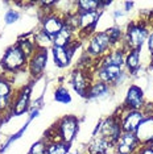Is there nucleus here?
<instances>
[{
	"label": "nucleus",
	"instance_id": "19",
	"mask_svg": "<svg viewBox=\"0 0 153 154\" xmlns=\"http://www.w3.org/2000/svg\"><path fill=\"white\" fill-rule=\"evenodd\" d=\"M111 90L112 88L106 83L99 82V80H92L87 91V95H86V99H102V97L110 95Z\"/></svg>",
	"mask_w": 153,
	"mask_h": 154
},
{
	"label": "nucleus",
	"instance_id": "8",
	"mask_svg": "<svg viewBox=\"0 0 153 154\" xmlns=\"http://www.w3.org/2000/svg\"><path fill=\"white\" fill-rule=\"evenodd\" d=\"M92 72H90L87 69L76 67L71 71L70 74V85L73 90L78 94L79 96L86 97L87 91L90 88V85L92 83Z\"/></svg>",
	"mask_w": 153,
	"mask_h": 154
},
{
	"label": "nucleus",
	"instance_id": "29",
	"mask_svg": "<svg viewBox=\"0 0 153 154\" xmlns=\"http://www.w3.org/2000/svg\"><path fill=\"white\" fill-rule=\"evenodd\" d=\"M147 46H148L149 54H151V58H152V61H153V28H152L151 32H149V36L147 38Z\"/></svg>",
	"mask_w": 153,
	"mask_h": 154
},
{
	"label": "nucleus",
	"instance_id": "24",
	"mask_svg": "<svg viewBox=\"0 0 153 154\" xmlns=\"http://www.w3.org/2000/svg\"><path fill=\"white\" fill-rule=\"evenodd\" d=\"M33 37H34V42H36L38 49H46L48 50L49 48H53V38L50 36H48L41 29L36 30L33 33Z\"/></svg>",
	"mask_w": 153,
	"mask_h": 154
},
{
	"label": "nucleus",
	"instance_id": "10",
	"mask_svg": "<svg viewBox=\"0 0 153 154\" xmlns=\"http://www.w3.org/2000/svg\"><path fill=\"white\" fill-rule=\"evenodd\" d=\"M145 111L144 109H124L121 107L119 112L120 116V124L121 129L124 133H135L137 127L140 125L142 119L145 117Z\"/></svg>",
	"mask_w": 153,
	"mask_h": 154
},
{
	"label": "nucleus",
	"instance_id": "23",
	"mask_svg": "<svg viewBox=\"0 0 153 154\" xmlns=\"http://www.w3.org/2000/svg\"><path fill=\"white\" fill-rule=\"evenodd\" d=\"M69 152H70V143H66L60 140L46 142L45 154H69Z\"/></svg>",
	"mask_w": 153,
	"mask_h": 154
},
{
	"label": "nucleus",
	"instance_id": "16",
	"mask_svg": "<svg viewBox=\"0 0 153 154\" xmlns=\"http://www.w3.org/2000/svg\"><path fill=\"white\" fill-rule=\"evenodd\" d=\"M141 50H128L126 53L124 67L130 75H137L141 69Z\"/></svg>",
	"mask_w": 153,
	"mask_h": 154
},
{
	"label": "nucleus",
	"instance_id": "26",
	"mask_svg": "<svg viewBox=\"0 0 153 154\" xmlns=\"http://www.w3.org/2000/svg\"><path fill=\"white\" fill-rule=\"evenodd\" d=\"M54 100L61 104H69L71 103V95L65 86H58L54 90Z\"/></svg>",
	"mask_w": 153,
	"mask_h": 154
},
{
	"label": "nucleus",
	"instance_id": "25",
	"mask_svg": "<svg viewBox=\"0 0 153 154\" xmlns=\"http://www.w3.org/2000/svg\"><path fill=\"white\" fill-rule=\"evenodd\" d=\"M106 33L108 34L110 40H111V44L114 45V48L116 46H121V42H123V37H124V30H121L120 26L115 25V26H111L106 30Z\"/></svg>",
	"mask_w": 153,
	"mask_h": 154
},
{
	"label": "nucleus",
	"instance_id": "33",
	"mask_svg": "<svg viewBox=\"0 0 153 154\" xmlns=\"http://www.w3.org/2000/svg\"><path fill=\"white\" fill-rule=\"evenodd\" d=\"M0 119L3 120V112H2V108H0Z\"/></svg>",
	"mask_w": 153,
	"mask_h": 154
},
{
	"label": "nucleus",
	"instance_id": "34",
	"mask_svg": "<svg viewBox=\"0 0 153 154\" xmlns=\"http://www.w3.org/2000/svg\"><path fill=\"white\" fill-rule=\"evenodd\" d=\"M149 146H151V148L153 149V142H152V143H151V145H149Z\"/></svg>",
	"mask_w": 153,
	"mask_h": 154
},
{
	"label": "nucleus",
	"instance_id": "17",
	"mask_svg": "<svg viewBox=\"0 0 153 154\" xmlns=\"http://www.w3.org/2000/svg\"><path fill=\"white\" fill-rule=\"evenodd\" d=\"M76 40V34L73 32L69 26L64 25V28L57 33V36L53 38V46L58 48H67Z\"/></svg>",
	"mask_w": 153,
	"mask_h": 154
},
{
	"label": "nucleus",
	"instance_id": "20",
	"mask_svg": "<svg viewBox=\"0 0 153 154\" xmlns=\"http://www.w3.org/2000/svg\"><path fill=\"white\" fill-rule=\"evenodd\" d=\"M52 54H53V61L54 65L58 66L60 69H65L70 65L71 62V55L69 54L67 49L66 48H58V46H53L52 48Z\"/></svg>",
	"mask_w": 153,
	"mask_h": 154
},
{
	"label": "nucleus",
	"instance_id": "18",
	"mask_svg": "<svg viewBox=\"0 0 153 154\" xmlns=\"http://www.w3.org/2000/svg\"><path fill=\"white\" fill-rule=\"evenodd\" d=\"M112 149V145L103 138L102 136H94L91 142L87 146V154H107L108 150Z\"/></svg>",
	"mask_w": 153,
	"mask_h": 154
},
{
	"label": "nucleus",
	"instance_id": "9",
	"mask_svg": "<svg viewBox=\"0 0 153 154\" xmlns=\"http://www.w3.org/2000/svg\"><path fill=\"white\" fill-rule=\"evenodd\" d=\"M30 95H32V83H28L17 90L11 107V116H21L29 111Z\"/></svg>",
	"mask_w": 153,
	"mask_h": 154
},
{
	"label": "nucleus",
	"instance_id": "4",
	"mask_svg": "<svg viewBox=\"0 0 153 154\" xmlns=\"http://www.w3.org/2000/svg\"><path fill=\"white\" fill-rule=\"evenodd\" d=\"M127 76L128 72L126 71V69L115 67V66H103L98 63L95 65V70L92 72L94 80H99V82L106 83L111 88L123 83Z\"/></svg>",
	"mask_w": 153,
	"mask_h": 154
},
{
	"label": "nucleus",
	"instance_id": "15",
	"mask_svg": "<svg viewBox=\"0 0 153 154\" xmlns=\"http://www.w3.org/2000/svg\"><path fill=\"white\" fill-rule=\"evenodd\" d=\"M124 109H144L145 100H144V91L136 85H131L127 91L126 99L123 106Z\"/></svg>",
	"mask_w": 153,
	"mask_h": 154
},
{
	"label": "nucleus",
	"instance_id": "31",
	"mask_svg": "<svg viewBox=\"0 0 153 154\" xmlns=\"http://www.w3.org/2000/svg\"><path fill=\"white\" fill-rule=\"evenodd\" d=\"M38 113H40V109H38V108H34V109H32V111H30V115H29V119H28V120L32 121L34 117L38 116Z\"/></svg>",
	"mask_w": 153,
	"mask_h": 154
},
{
	"label": "nucleus",
	"instance_id": "14",
	"mask_svg": "<svg viewBox=\"0 0 153 154\" xmlns=\"http://www.w3.org/2000/svg\"><path fill=\"white\" fill-rule=\"evenodd\" d=\"M135 136H136L140 146L151 145L153 142V111L147 112L145 117L142 119V121L135 132Z\"/></svg>",
	"mask_w": 153,
	"mask_h": 154
},
{
	"label": "nucleus",
	"instance_id": "21",
	"mask_svg": "<svg viewBox=\"0 0 153 154\" xmlns=\"http://www.w3.org/2000/svg\"><path fill=\"white\" fill-rule=\"evenodd\" d=\"M16 45L20 48V50H21L28 58L32 57V55L37 51V49H38L37 45H36V42H34L33 33H32V34H28V36L20 37L19 40H17Z\"/></svg>",
	"mask_w": 153,
	"mask_h": 154
},
{
	"label": "nucleus",
	"instance_id": "5",
	"mask_svg": "<svg viewBox=\"0 0 153 154\" xmlns=\"http://www.w3.org/2000/svg\"><path fill=\"white\" fill-rule=\"evenodd\" d=\"M79 120L74 115H66V116L61 117L55 124L53 125L55 133H57L60 141H64L66 143H71L75 140L76 134L79 131Z\"/></svg>",
	"mask_w": 153,
	"mask_h": 154
},
{
	"label": "nucleus",
	"instance_id": "2",
	"mask_svg": "<svg viewBox=\"0 0 153 154\" xmlns=\"http://www.w3.org/2000/svg\"><path fill=\"white\" fill-rule=\"evenodd\" d=\"M28 61L29 58L20 50L17 45L9 46L3 54V58L0 61V67L3 69L4 74H16V72L27 71Z\"/></svg>",
	"mask_w": 153,
	"mask_h": 154
},
{
	"label": "nucleus",
	"instance_id": "6",
	"mask_svg": "<svg viewBox=\"0 0 153 154\" xmlns=\"http://www.w3.org/2000/svg\"><path fill=\"white\" fill-rule=\"evenodd\" d=\"M17 90L13 87V80L9 75L0 74V108L3 112V117L11 116V107L13 99L16 96Z\"/></svg>",
	"mask_w": 153,
	"mask_h": 154
},
{
	"label": "nucleus",
	"instance_id": "13",
	"mask_svg": "<svg viewBox=\"0 0 153 154\" xmlns=\"http://www.w3.org/2000/svg\"><path fill=\"white\" fill-rule=\"evenodd\" d=\"M140 143H139L135 133H121L117 141L114 143L112 149L115 154H136Z\"/></svg>",
	"mask_w": 153,
	"mask_h": 154
},
{
	"label": "nucleus",
	"instance_id": "30",
	"mask_svg": "<svg viewBox=\"0 0 153 154\" xmlns=\"http://www.w3.org/2000/svg\"><path fill=\"white\" fill-rule=\"evenodd\" d=\"M136 154H153V149L149 145H142L139 148Z\"/></svg>",
	"mask_w": 153,
	"mask_h": 154
},
{
	"label": "nucleus",
	"instance_id": "7",
	"mask_svg": "<svg viewBox=\"0 0 153 154\" xmlns=\"http://www.w3.org/2000/svg\"><path fill=\"white\" fill-rule=\"evenodd\" d=\"M121 133H123V129H121L119 113L110 115V116H107L106 119H103L100 121L99 136L106 138L112 146L117 141V138L121 136Z\"/></svg>",
	"mask_w": 153,
	"mask_h": 154
},
{
	"label": "nucleus",
	"instance_id": "22",
	"mask_svg": "<svg viewBox=\"0 0 153 154\" xmlns=\"http://www.w3.org/2000/svg\"><path fill=\"white\" fill-rule=\"evenodd\" d=\"M74 5H75V11L78 13L102 11V8H100V0H79V2L74 3Z\"/></svg>",
	"mask_w": 153,
	"mask_h": 154
},
{
	"label": "nucleus",
	"instance_id": "12",
	"mask_svg": "<svg viewBox=\"0 0 153 154\" xmlns=\"http://www.w3.org/2000/svg\"><path fill=\"white\" fill-rule=\"evenodd\" d=\"M64 25H65L64 15L58 11H54L50 13H44V15L41 16L40 29L46 33L48 36H50L52 38H54L57 36V33L64 28Z\"/></svg>",
	"mask_w": 153,
	"mask_h": 154
},
{
	"label": "nucleus",
	"instance_id": "28",
	"mask_svg": "<svg viewBox=\"0 0 153 154\" xmlns=\"http://www.w3.org/2000/svg\"><path fill=\"white\" fill-rule=\"evenodd\" d=\"M19 19H20V13L17 12L16 9H8L4 15V23L7 24V25L16 23Z\"/></svg>",
	"mask_w": 153,
	"mask_h": 154
},
{
	"label": "nucleus",
	"instance_id": "11",
	"mask_svg": "<svg viewBox=\"0 0 153 154\" xmlns=\"http://www.w3.org/2000/svg\"><path fill=\"white\" fill-rule=\"evenodd\" d=\"M48 58H49V51L46 49H37V51L28 61L27 72H29L32 79H38L44 75V71L48 65Z\"/></svg>",
	"mask_w": 153,
	"mask_h": 154
},
{
	"label": "nucleus",
	"instance_id": "3",
	"mask_svg": "<svg viewBox=\"0 0 153 154\" xmlns=\"http://www.w3.org/2000/svg\"><path fill=\"white\" fill-rule=\"evenodd\" d=\"M112 48H114V45L111 44V40H110L108 34L106 33V30H100V32L96 30L95 33H92L87 38L86 55L89 58H91L92 61H99Z\"/></svg>",
	"mask_w": 153,
	"mask_h": 154
},
{
	"label": "nucleus",
	"instance_id": "1",
	"mask_svg": "<svg viewBox=\"0 0 153 154\" xmlns=\"http://www.w3.org/2000/svg\"><path fill=\"white\" fill-rule=\"evenodd\" d=\"M149 24L147 20H136L131 21L127 25V29L124 30V37L121 48L128 50H141L142 45L147 42V38L149 36Z\"/></svg>",
	"mask_w": 153,
	"mask_h": 154
},
{
	"label": "nucleus",
	"instance_id": "27",
	"mask_svg": "<svg viewBox=\"0 0 153 154\" xmlns=\"http://www.w3.org/2000/svg\"><path fill=\"white\" fill-rule=\"evenodd\" d=\"M45 149H46V141L44 138H41L40 141L33 143L28 154H45Z\"/></svg>",
	"mask_w": 153,
	"mask_h": 154
},
{
	"label": "nucleus",
	"instance_id": "32",
	"mask_svg": "<svg viewBox=\"0 0 153 154\" xmlns=\"http://www.w3.org/2000/svg\"><path fill=\"white\" fill-rule=\"evenodd\" d=\"M124 5H126V11H131V8L133 7V3H124Z\"/></svg>",
	"mask_w": 153,
	"mask_h": 154
}]
</instances>
